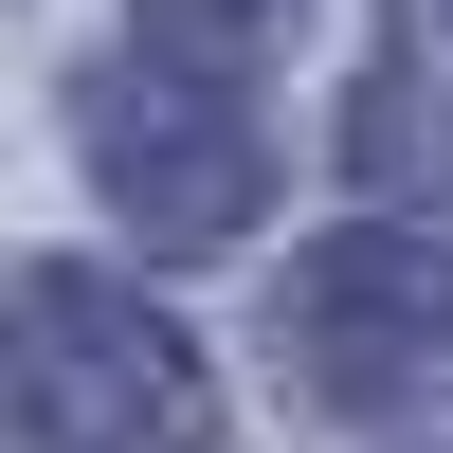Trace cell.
<instances>
[{
  "label": "cell",
  "mask_w": 453,
  "mask_h": 453,
  "mask_svg": "<svg viewBox=\"0 0 453 453\" xmlns=\"http://www.w3.org/2000/svg\"><path fill=\"white\" fill-rule=\"evenodd\" d=\"M19 418L36 453H200L218 435V381L145 290L109 273H19Z\"/></svg>",
  "instance_id": "6da1fadb"
},
{
  "label": "cell",
  "mask_w": 453,
  "mask_h": 453,
  "mask_svg": "<svg viewBox=\"0 0 453 453\" xmlns=\"http://www.w3.org/2000/svg\"><path fill=\"white\" fill-rule=\"evenodd\" d=\"M435 345H453V236L363 218V236H326V254H290V273H273V363H290V399H326V418L418 399Z\"/></svg>",
  "instance_id": "7a4b0ae2"
},
{
  "label": "cell",
  "mask_w": 453,
  "mask_h": 453,
  "mask_svg": "<svg viewBox=\"0 0 453 453\" xmlns=\"http://www.w3.org/2000/svg\"><path fill=\"white\" fill-rule=\"evenodd\" d=\"M91 181L145 218V254H218L254 236V200H273V127H254L236 91H200V73H91Z\"/></svg>",
  "instance_id": "3957f363"
},
{
  "label": "cell",
  "mask_w": 453,
  "mask_h": 453,
  "mask_svg": "<svg viewBox=\"0 0 453 453\" xmlns=\"http://www.w3.org/2000/svg\"><path fill=\"white\" fill-rule=\"evenodd\" d=\"M273 36H290V0H145V55H181V73H236Z\"/></svg>",
  "instance_id": "277c9868"
}]
</instances>
